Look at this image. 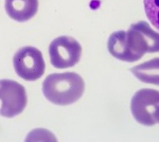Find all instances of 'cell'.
I'll list each match as a JSON object with an SVG mask.
<instances>
[{
	"instance_id": "9",
	"label": "cell",
	"mask_w": 159,
	"mask_h": 142,
	"mask_svg": "<svg viewBox=\"0 0 159 142\" xmlns=\"http://www.w3.org/2000/svg\"><path fill=\"white\" fill-rule=\"evenodd\" d=\"M107 49H108V52L115 58L133 63L129 49H127L126 42H125V31L120 30L112 33L107 42Z\"/></svg>"
},
{
	"instance_id": "3",
	"label": "cell",
	"mask_w": 159,
	"mask_h": 142,
	"mask_svg": "<svg viewBox=\"0 0 159 142\" xmlns=\"http://www.w3.org/2000/svg\"><path fill=\"white\" fill-rule=\"evenodd\" d=\"M130 110L135 120L144 126L159 123V91L152 88L138 90L133 95Z\"/></svg>"
},
{
	"instance_id": "10",
	"label": "cell",
	"mask_w": 159,
	"mask_h": 142,
	"mask_svg": "<svg viewBox=\"0 0 159 142\" xmlns=\"http://www.w3.org/2000/svg\"><path fill=\"white\" fill-rule=\"evenodd\" d=\"M148 19L159 31V0H143Z\"/></svg>"
},
{
	"instance_id": "5",
	"label": "cell",
	"mask_w": 159,
	"mask_h": 142,
	"mask_svg": "<svg viewBox=\"0 0 159 142\" xmlns=\"http://www.w3.org/2000/svg\"><path fill=\"white\" fill-rule=\"evenodd\" d=\"M13 65L17 76L29 82L42 77L46 69L42 52L31 46L20 48L15 53Z\"/></svg>"
},
{
	"instance_id": "2",
	"label": "cell",
	"mask_w": 159,
	"mask_h": 142,
	"mask_svg": "<svg viewBox=\"0 0 159 142\" xmlns=\"http://www.w3.org/2000/svg\"><path fill=\"white\" fill-rule=\"evenodd\" d=\"M125 42L132 62L139 61L145 53L159 52V33L145 21H138L125 31Z\"/></svg>"
},
{
	"instance_id": "6",
	"label": "cell",
	"mask_w": 159,
	"mask_h": 142,
	"mask_svg": "<svg viewBox=\"0 0 159 142\" xmlns=\"http://www.w3.org/2000/svg\"><path fill=\"white\" fill-rule=\"evenodd\" d=\"M51 65L57 69L73 67L82 56V46L70 36H60L53 39L49 46Z\"/></svg>"
},
{
	"instance_id": "7",
	"label": "cell",
	"mask_w": 159,
	"mask_h": 142,
	"mask_svg": "<svg viewBox=\"0 0 159 142\" xmlns=\"http://www.w3.org/2000/svg\"><path fill=\"white\" fill-rule=\"evenodd\" d=\"M4 7L9 17L18 22H25L37 13L38 0H6Z\"/></svg>"
},
{
	"instance_id": "1",
	"label": "cell",
	"mask_w": 159,
	"mask_h": 142,
	"mask_svg": "<svg viewBox=\"0 0 159 142\" xmlns=\"http://www.w3.org/2000/svg\"><path fill=\"white\" fill-rule=\"evenodd\" d=\"M85 91V83L75 72L53 73L43 83V94L55 105H70L80 100Z\"/></svg>"
},
{
	"instance_id": "8",
	"label": "cell",
	"mask_w": 159,
	"mask_h": 142,
	"mask_svg": "<svg viewBox=\"0 0 159 142\" xmlns=\"http://www.w3.org/2000/svg\"><path fill=\"white\" fill-rule=\"evenodd\" d=\"M130 71L134 76L143 83L159 86V57L133 67Z\"/></svg>"
},
{
	"instance_id": "4",
	"label": "cell",
	"mask_w": 159,
	"mask_h": 142,
	"mask_svg": "<svg viewBox=\"0 0 159 142\" xmlns=\"http://www.w3.org/2000/svg\"><path fill=\"white\" fill-rule=\"evenodd\" d=\"M27 92L21 84L13 80H0V116L13 118L27 106Z\"/></svg>"
}]
</instances>
